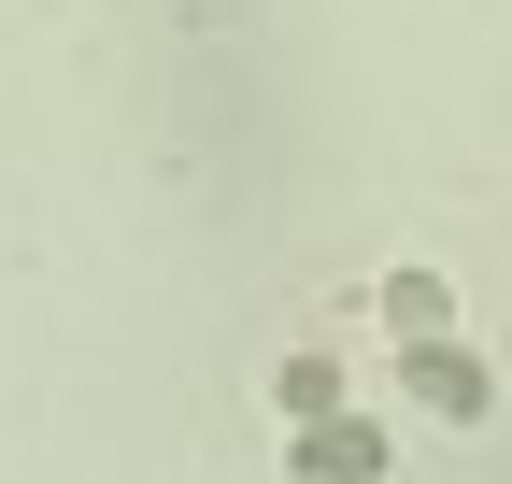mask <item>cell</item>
I'll return each mask as SVG.
<instances>
[{
    "mask_svg": "<svg viewBox=\"0 0 512 484\" xmlns=\"http://www.w3.org/2000/svg\"><path fill=\"white\" fill-rule=\"evenodd\" d=\"M427 413H456V428H484V413H498V371H484V356L456 342V328H441V342H413V371H399Z\"/></svg>",
    "mask_w": 512,
    "mask_h": 484,
    "instance_id": "cell-1",
    "label": "cell"
},
{
    "mask_svg": "<svg viewBox=\"0 0 512 484\" xmlns=\"http://www.w3.org/2000/svg\"><path fill=\"white\" fill-rule=\"evenodd\" d=\"M370 456H384V442L356 428V413H342V428H299V470H313V484H356Z\"/></svg>",
    "mask_w": 512,
    "mask_h": 484,
    "instance_id": "cell-2",
    "label": "cell"
},
{
    "mask_svg": "<svg viewBox=\"0 0 512 484\" xmlns=\"http://www.w3.org/2000/svg\"><path fill=\"white\" fill-rule=\"evenodd\" d=\"M384 314H399V342H441L456 299H441V271H399V285H384Z\"/></svg>",
    "mask_w": 512,
    "mask_h": 484,
    "instance_id": "cell-3",
    "label": "cell"
}]
</instances>
